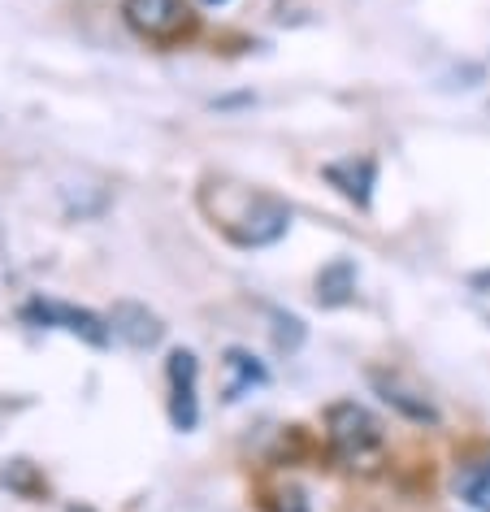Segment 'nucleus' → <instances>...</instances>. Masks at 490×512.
Listing matches in <instances>:
<instances>
[{
  "label": "nucleus",
  "mask_w": 490,
  "mask_h": 512,
  "mask_svg": "<svg viewBox=\"0 0 490 512\" xmlns=\"http://www.w3.org/2000/svg\"><path fill=\"white\" fill-rule=\"evenodd\" d=\"M22 317L35 322V326H57L74 339L92 343V348H105L109 343V322H100L96 313L74 309V304H61V300H31L27 309H22Z\"/></svg>",
  "instance_id": "obj_4"
},
{
  "label": "nucleus",
  "mask_w": 490,
  "mask_h": 512,
  "mask_svg": "<svg viewBox=\"0 0 490 512\" xmlns=\"http://www.w3.org/2000/svg\"><path fill=\"white\" fill-rule=\"evenodd\" d=\"M122 18L148 44H178L196 27L187 0H122Z\"/></svg>",
  "instance_id": "obj_3"
},
{
  "label": "nucleus",
  "mask_w": 490,
  "mask_h": 512,
  "mask_svg": "<svg viewBox=\"0 0 490 512\" xmlns=\"http://www.w3.org/2000/svg\"><path fill=\"white\" fill-rule=\"evenodd\" d=\"M326 439L339 465L347 469H373L386 452L382 421L356 400H339L326 408Z\"/></svg>",
  "instance_id": "obj_2"
},
{
  "label": "nucleus",
  "mask_w": 490,
  "mask_h": 512,
  "mask_svg": "<svg viewBox=\"0 0 490 512\" xmlns=\"http://www.w3.org/2000/svg\"><path fill=\"white\" fill-rule=\"evenodd\" d=\"M373 178H378V165H373L369 157H352V161H334V165H326V183H334L343 191L352 204H360L365 209L369 204V196H373Z\"/></svg>",
  "instance_id": "obj_7"
},
{
  "label": "nucleus",
  "mask_w": 490,
  "mask_h": 512,
  "mask_svg": "<svg viewBox=\"0 0 490 512\" xmlns=\"http://www.w3.org/2000/svg\"><path fill=\"white\" fill-rule=\"evenodd\" d=\"M274 512H308V504L300 491H282V495H274Z\"/></svg>",
  "instance_id": "obj_12"
},
{
  "label": "nucleus",
  "mask_w": 490,
  "mask_h": 512,
  "mask_svg": "<svg viewBox=\"0 0 490 512\" xmlns=\"http://www.w3.org/2000/svg\"><path fill=\"white\" fill-rule=\"evenodd\" d=\"M204 5H226V0H204Z\"/></svg>",
  "instance_id": "obj_13"
},
{
  "label": "nucleus",
  "mask_w": 490,
  "mask_h": 512,
  "mask_svg": "<svg viewBox=\"0 0 490 512\" xmlns=\"http://www.w3.org/2000/svg\"><path fill=\"white\" fill-rule=\"evenodd\" d=\"M222 369H226V382H222V395L226 400H243L252 387H265V365L256 361L252 352H243V348H230L226 352V361H222Z\"/></svg>",
  "instance_id": "obj_9"
},
{
  "label": "nucleus",
  "mask_w": 490,
  "mask_h": 512,
  "mask_svg": "<svg viewBox=\"0 0 490 512\" xmlns=\"http://www.w3.org/2000/svg\"><path fill=\"white\" fill-rule=\"evenodd\" d=\"M200 209L213 222V230H222L235 248H269L291 230L287 204H278L265 191L230 183V178H204Z\"/></svg>",
  "instance_id": "obj_1"
},
{
  "label": "nucleus",
  "mask_w": 490,
  "mask_h": 512,
  "mask_svg": "<svg viewBox=\"0 0 490 512\" xmlns=\"http://www.w3.org/2000/svg\"><path fill=\"white\" fill-rule=\"evenodd\" d=\"M352 291H356L352 261H334V265L321 270V278H317V300L321 304H343V300H352Z\"/></svg>",
  "instance_id": "obj_10"
},
{
  "label": "nucleus",
  "mask_w": 490,
  "mask_h": 512,
  "mask_svg": "<svg viewBox=\"0 0 490 512\" xmlns=\"http://www.w3.org/2000/svg\"><path fill=\"white\" fill-rule=\"evenodd\" d=\"M456 486H460V495L469 499L473 508L490 512V460H477V465H469L456 478Z\"/></svg>",
  "instance_id": "obj_11"
},
{
  "label": "nucleus",
  "mask_w": 490,
  "mask_h": 512,
  "mask_svg": "<svg viewBox=\"0 0 490 512\" xmlns=\"http://www.w3.org/2000/svg\"><path fill=\"white\" fill-rule=\"evenodd\" d=\"M165 378H170V421H174V430H196V421H200V395H196L200 365H196V356H191L187 348L170 352Z\"/></svg>",
  "instance_id": "obj_5"
},
{
  "label": "nucleus",
  "mask_w": 490,
  "mask_h": 512,
  "mask_svg": "<svg viewBox=\"0 0 490 512\" xmlns=\"http://www.w3.org/2000/svg\"><path fill=\"white\" fill-rule=\"evenodd\" d=\"M373 387H378V395L386 404L395 408V413H404L408 421H421V426H434L438 421V413H434V404L425 400L421 391H412V387H404L395 374H373Z\"/></svg>",
  "instance_id": "obj_8"
},
{
  "label": "nucleus",
  "mask_w": 490,
  "mask_h": 512,
  "mask_svg": "<svg viewBox=\"0 0 490 512\" xmlns=\"http://www.w3.org/2000/svg\"><path fill=\"white\" fill-rule=\"evenodd\" d=\"M109 330L118 335L122 343H131L135 352H144V348H157V343L165 339V326H161V317L148 309V304H135V300H118L109 309Z\"/></svg>",
  "instance_id": "obj_6"
}]
</instances>
